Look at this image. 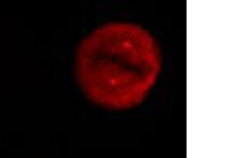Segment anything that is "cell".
<instances>
[{"mask_svg": "<svg viewBox=\"0 0 252 158\" xmlns=\"http://www.w3.org/2000/svg\"><path fill=\"white\" fill-rule=\"evenodd\" d=\"M161 69L160 48L143 27L105 24L81 41L75 72L83 92L94 104L127 109L141 104Z\"/></svg>", "mask_w": 252, "mask_h": 158, "instance_id": "1", "label": "cell"}]
</instances>
